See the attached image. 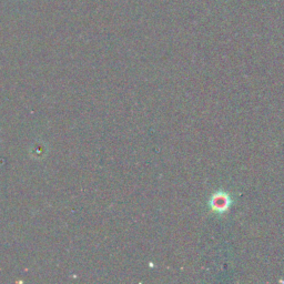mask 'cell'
<instances>
[{"instance_id":"cell-1","label":"cell","mask_w":284,"mask_h":284,"mask_svg":"<svg viewBox=\"0 0 284 284\" xmlns=\"http://www.w3.org/2000/svg\"><path fill=\"white\" fill-rule=\"evenodd\" d=\"M233 203L232 197L229 195L226 191H216L212 196L210 197L209 200V208L211 211L217 213V214H223L229 211Z\"/></svg>"}]
</instances>
